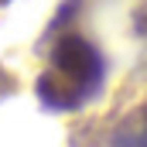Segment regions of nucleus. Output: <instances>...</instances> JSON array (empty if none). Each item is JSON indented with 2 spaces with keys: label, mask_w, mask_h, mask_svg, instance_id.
I'll return each instance as SVG.
<instances>
[{
  "label": "nucleus",
  "mask_w": 147,
  "mask_h": 147,
  "mask_svg": "<svg viewBox=\"0 0 147 147\" xmlns=\"http://www.w3.org/2000/svg\"><path fill=\"white\" fill-rule=\"evenodd\" d=\"M140 31H144V38H147V7H144V14H140Z\"/></svg>",
  "instance_id": "nucleus-2"
},
{
  "label": "nucleus",
  "mask_w": 147,
  "mask_h": 147,
  "mask_svg": "<svg viewBox=\"0 0 147 147\" xmlns=\"http://www.w3.org/2000/svg\"><path fill=\"white\" fill-rule=\"evenodd\" d=\"M130 140H134V144H147V127H144V134H140V137H130Z\"/></svg>",
  "instance_id": "nucleus-3"
},
{
  "label": "nucleus",
  "mask_w": 147,
  "mask_h": 147,
  "mask_svg": "<svg viewBox=\"0 0 147 147\" xmlns=\"http://www.w3.org/2000/svg\"><path fill=\"white\" fill-rule=\"evenodd\" d=\"M51 62H55V72L69 82L72 96H75V86H79V89H89V86L99 79V55L92 51L89 41H82L79 34L62 38V41L55 45Z\"/></svg>",
  "instance_id": "nucleus-1"
}]
</instances>
